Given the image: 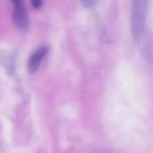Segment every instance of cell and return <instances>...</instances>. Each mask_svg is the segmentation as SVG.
Wrapping results in <instances>:
<instances>
[{"instance_id": "cell-5", "label": "cell", "mask_w": 153, "mask_h": 153, "mask_svg": "<svg viewBox=\"0 0 153 153\" xmlns=\"http://www.w3.org/2000/svg\"><path fill=\"white\" fill-rule=\"evenodd\" d=\"M42 3H43V0H31V4L34 8H39L42 5Z\"/></svg>"}, {"instance_id": "cell-3", "label": "cell", "mask_w": 153, "mask_h": 153, "mask_svg": "<svg viewBox=\"0 0 153 153\" xmlns=\"http://www.w3.org/2000/svg\"><path fill=\"white\" fill-rule=\"evenodd\" d=\"M47 51H48V48L46 47V46H40V47L36 48V50H34V53L30 55L27 67H28V71L31 73V74H32V73H35L38 69H39L40 63H42L43 58L46 56Z\"/></svg>"}, {"instance_id": "cell-1", "label": "cell", "mask_w": 153, "mask_h": 153, "mask_svg": "<svg viewBox=\"0 0 153 153\" xmlns=\"http://www.w3.org/2000/svg\"><path fill=\"white\" fill-rule=\"evenodd\" d=\"M146 16H148V0H132L130 28L136 43L143 42L146 32Z\"/></svg>"}, {"instance_id": "cell-2", "label": "cell", "mask_w": 153, "mask_h": 153, "mask_svg": "<svg viewBox=\"0 0 153 153\" xmlns=\"http://www.w3.org/2000/svg\"><path fill=\"white\" fill-rule=\"evenodd\" d=\"M11 1L13 4V23L19 28H26L27 24H28V15H27L23 0H11Z\"/></svg>"}, {"instance_id": "cell-4", "label": "cell", "mask_w": 153, "mask_h": 153, "mask_svg": "<svg viewBox=\"0 0 153 153\" xmlns=\"http://www.w3.org/2000/svg\"><path fill=\"white\" fill-rule=\"evenodd\" d=\"M79 1L85 8H93L98 3V0H79Z\"/></svg>"}]
</instances>
